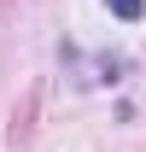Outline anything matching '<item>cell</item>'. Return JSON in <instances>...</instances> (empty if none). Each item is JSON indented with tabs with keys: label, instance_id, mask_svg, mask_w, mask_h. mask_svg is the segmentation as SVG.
<instances>
[{
	"label": "cell",
	"instance_id": "1",
	"mask_svg": "<svg viewBox=\"0 0 146 152\" xmlns=\"http://www.w3.org/2000/svg\"><path fill=\"white\" fill-rule=\"evenodd\" d=\"M105 6H111V12H117L123 23H134V18L146 12V0H105Z\"/></svg>",
	"mask_w": 146,
	"mask_h": 152
}]
</instances>
